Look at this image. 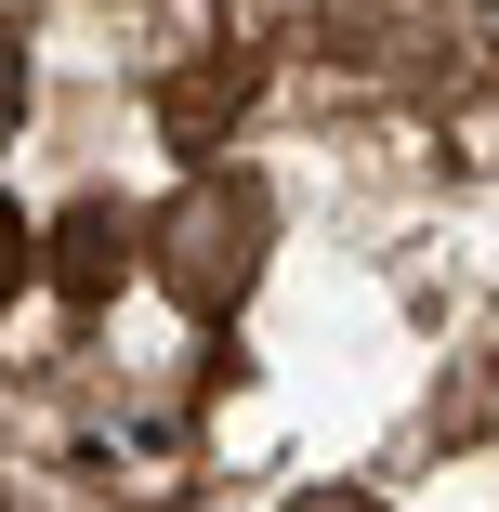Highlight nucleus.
<instances>
[{
	"instance_id": "obj_5",
	"label": "nucleus",
	"mask_w": 499,
	"mask_h": 512,
	"mask_svg": "<svg viewBox=\"0 0 499 512\" xmlns=\"http://www.w3.org/2000/svg\"><path fill=\"white\" fill-rule=\"evenodd\" d=\"M289 512H381V499H368V486H303Z\"/></svg>"
},
{
	"instance_id": "obj_3",
	"label": "nucleus",
	"mask_w": 499,
	"mask_h": 512,
	"mask_svg": "<svg viewBox=\"0 0 499 512\" xmlns=\"http://www.w3.org/2000/svg\"><path fill=\"white\" fill-rule=\"evenodd\" d=\"M27 276H40V224L0 197V316H14V289H27Z\"/></svg>"
},
{
	"instance_id": "obj_4",
	"label": "nucleus",
	"mask_w": 499,
	"mask_h": 512,
	"mask_svg": "<svg viewBox=\"0 0 499 512\" xmlns=\"http://www.w3.org/2000/svg\"><path fill=\"white\" fill-rule=\"evenodd\" d=\"M14 119H27V27L0 14V145H14Z\"/></svg>"
},
{
	"instance_id": "obj_1",
	"label": "nucleus",
	"mask_w": 499,
	"mask_h": 512,
	"mask_svg": "<svg viewBox=\"0 0 499 512\" xmlns=\"http://www.w3.org/2000/svg\"><path fill=\"white\" fill-rule=\"evenodd\" d=\"M145 263H158V289L184 302L197 329H224L237 302L263 289V263H276V184L263 171H197L145 224Z\"/></svg>"
},
{
	"instance_id": "obj_2",
	"label": "nucleus",
	"mask_w": 499,
	"mask_h": 512,
	"mask_svg": "<svg viewBox=\"0 0 499 512\" xmlns=\"http://www.w3.org/2000/svg\"><path fill=\"white\" fill-rule=\"evenodd\" d=\"M132 263H145V224L119 211V197H79V211H66V224L40 237V276L66 289V316H92V302H106V289H119Z\"/></svg>"
}]
</instances>
